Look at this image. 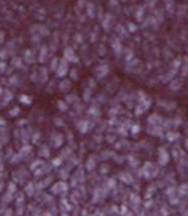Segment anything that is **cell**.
I'll return each mask as SVG.
<instances>
[{"instance_id":"6da1fadb","label":"cell","mask_w":188,"mask_h":216,"mask_svg":"<svg viewBox=\"0 0 188 216\" xmlns=\"http://www.w3.org/2000/svg\"><path fill=\"white\" fill-rule=\"evenodd\" d=\"M168 157H169V156H168V153L164 151V149H163V148L159 149V162H161L162 165H166V163H167V162H168Z\"/></svg>"},{"instance_id":"7a4b0ae2","label":"cell","mask_w":188,"mask_h":216,"mask_svg":"<svg viewBox=\"0 0 188 216\" xmlns=\"http://www.w3.org/2000/svg\"><path fill=\"white\" fill-rule=\"evenodd\" d=\"M184 11H186V8H184V7H181V8L178 9V15H183Z\"/></svg>"}]
</instances>
